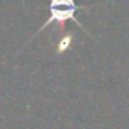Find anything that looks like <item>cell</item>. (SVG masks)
<instances>
[{
  "mask_svg": "<svg viewBox=\"0 0 129 129\" xmlns=\"http://www.w3.org/2000/svg\"><path fill=\"white\" fill-rule=\"evenodd\" d=\"M49 11H50V17L47 18V21L40 27L38 32L44 30L49 24L52 23H64V21H67V20H73L79 27H82L85 30V27L79 23L78 18H75V14L78 11V6L75 3V0H50V5H49Z\"/></svg>",
  "mask_w": 129,
  "mask_h": 129,
  "instance_id": "1",
  "label": "cell"
},
{
  "mask_svg": "<svg viewBox=\"0 0 129 129\" xmlns=\"http://www.w3.org/2000/svg\"><path fill=\"white\" fill-rule=\"evenodd\" d=\"M70 41H72V37H67V38H64V40H59V46H58V52H64L67 47H69V44H70Z\"/></svg>",
  "mask_w": 129,
  "mask_h": 129,
  "instance_id": "2",
  "label": "cell"
}]
</instances>
